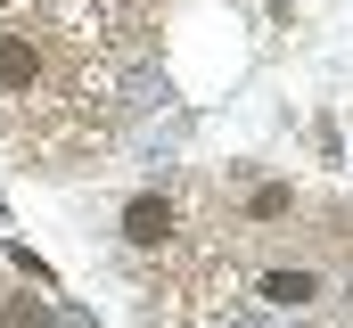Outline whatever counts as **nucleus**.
<instances>
[{"mask_svg":"<svg viewBox=\"0 0 353 328\" xmlns=\"http://www.w3.org/2000/svg\"><path fill=\"white\" fill-rule=\"evenodd\" d=\"M263 296H271V304H312V296H321V279H312V271H271Z\"/></svg>","mask_w":353,"mask_h":328,"instance_id":"obj_2","label":"nucleus"},{"mask_svg":"<svg viewBox=\"0 0 353 328\" xmlns=\"http://www.w3.org/2000/svg\"><path fill=\"white\" fill-rule=\"evenodd\" d=\"M8 328H50V320H41V304H17V312H8Z\"/></svg>","mask_w":353,"mask_h":328,"instance_id":"obj_5","label":"nucleus"},{"mask_svg":"<svg viewBox=\"0 0 353 328\" xmlns=\"http://www.w3.org/2000/svg\"><path fill=\"white\" fill-rule=\"evenodd\" d=\"M247 214H255V222H279V214H288V189H255Z\"/></svg>","mask_w":353,"mask_h":328,"instance_id":"obj_4","label":"nucleus"},{"mask_svg":"<svg viewBox=\"0 0 353 328\" xmlns=\"http://www.w3.org/2000/svg\"><path fill=\"white\" fill-rule=\"evenodd\" d=\"M165 230H173V205H165V197H132V205H123V238L132 246H157Z\"/></svg>","mask_w":353,"mask_h":328,"instance_id":"obj_1","label":"nucleus"},{"mask_svg":"<svg viewBox=\"0 0 353 328\" xmlns=\"http://www.w3.org/2000/svg\"><path fill=\"white\" fill-rule=\"evenodd\" d=\"M0 82H8V90L33 82V50H25V41H0Z\"/></svg>","mask_w":353,"mask_h":328,"instance_id":"obj_3","label":"nucleus"}]
</instances>
